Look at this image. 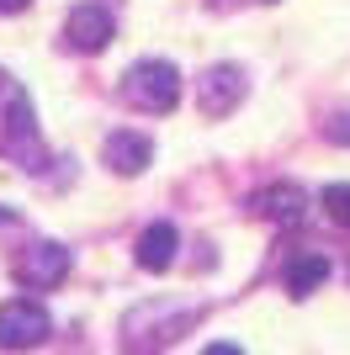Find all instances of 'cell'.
<instances>
[{
    "instance_id": "obj_4",
    "label": "cell",
    "mask_w": 350,
    "mask_h": 355,
    "mask_svg": "<svg viewBox=\"0 0 350 355\" xmlns=\"http://www.w3.org/2000/svg\"><path fill=\"white\" fill-rule=\"evenodd\" d=\"M64 43H69L74 53H101V48L112 43V11L96 6V0L74 6V11L64 16Z\"/></svg>"
},
{
    "instance_id": "obj_8",
    "label": "cell",
    "mask_w": 350,
    "mask_h": 355,
    "mask_svg": "<svg viewBox=\"0 0 350 355\" xmlns=\"http://www.w3.org/2000/svg\"><path fill=\"white\" fill-rule=\"evenodd\" d=\"M175 244H181L175 223H154V228H144V234H138V266H144V270H170Z\"/></svg>"
},
{
    "instance_id": "obj_5",
    "label": "cell",
    "mask_w": 350,
    "mask_h": 355,
    "mask_svg": "<svg viewBox=\"0 0 350 355\" xmlns=\"http://www.w3.org/2000/svg\"><path fill=\"white\" fill-rule=\"evenodd\" d=\"M239 101H244V74L233 69V64H212L197 80V106H202L207 117H228Z\"/></svg>"
},
{
    "instance_id": "obj_1",
    "label": "cell",
    "mask_w": 350,
    "mask_h": 355,
    "mask_svg": "<svg viewBox=\"0 0 350 355\" xmlns=\"http://www.w3.org/2000/svg\"><path fill=\"white\" fill-rule=\"evenodd\" d=\"M0 154L11 159H38V128H32V101L22 96L11 74H0Z\"/></svg>"
},
{
    "instance_id": "obj_2",
    "label": "cell",
    "mask_w": 350,
    "mask_h": 355,
    "mask_svg": "<svg viewBox=\"0 0 350 355\" xmlns=\"http://www.w3.org/2000/svg\"><path fill=\"white\" fill-rule=\"evenodd\" d=\"M122 96H128L138 112H175V101H181V74L165 59H138L128 69V80H122Z\"/></svg>"
},
{
    "instance_id": "obj_10",
    "label": "cell",
    "mask_w": 350,
    "mask_h": 355,
    "mask_svg": "<svg viewBox=\"0 0 350 355\" xmlns=\"http://www.w3.org/2000/svg\"><path fill=\"white\" fill-rule=\"evenodd\" d=\"M324 282H329V260H324V254H297V260L287 266V292L297 297V302L313 297Z\"/></svg>"
},
{
    "instance_id": "obj_11",
    "label": "cell",
    "mask_w": 350,
    "mask_h": 355,
    "mask_svg": "<svg viewBox=\"0 0 350 355\" xmlns=\"http://www.w3.org/2000/svg\"><path fill=\"white\" fill-rule=\"evenodd\" d=\"M319 207H324V218H329V223H340V228H350V186H324Z\"/></svg>"
},
{
    "instance_id": "obj_7",
    "label": "cell",
    "mask_w": 350,
    "mask_h": 355,
    "mask_svg": "<svg viewBox=\"0 0 350 355\" xmlns=\"http://www.w3.org/2000/svg\"><path fill=\"white\" fill-rule=\"evenodd\" d=\"M101 154H106V164H112L117 175H138L149 159H154V148H149V138L144 133H106V144H101Z\"/></svg>"
},
{
    "instance_id": "obj_13",
    "label": "cell",
    "mask_w": 350,
    "mask_h": 355,
    "mask_svg": "<svg viewBox=\"0 0 350 355\" xmlns=\"http://www.w3.org/2000/svg\"><path fill=\"white\" fill-rule=\"evenodd\" d=\"M202 355H244V350H239V345H228V340H218V345H207Z\"/></svg>"
},
{
    "instance_id": "obj_3",
    "label": "cell",
    "mask_w": 350,
    "mask_h": 355,
    "mask_svg": "<svg viewBox=\"0 0 350 355\" xmlns=\"http://www.w3.org/2000/svg\"><path fill=\"white\" fill-rule=\"evenodd\" d=\"M48 334H53V318H48L43 302L16 297V302L0 308V350H38Z\"/></svg>"
},
{
    "instance_id": "obj_14",
    "label": "cell",
    "mask_w": 350,
    "mask_h": 355,
    "mask_svg": "<svg viewBox=\"0 0 350 355\" xmlns=\"http://www.w3.org/2000/svg\"><path fill=\"white\" fill-rule=\"evenodd\" d=\"M11 11H27V0H0V16H11Z\"/></svg>"
},
{
    "instance_id": "obj_12",
    "label": "cell",
    "mask_w": 350,
    "mask_h": 355,
    "mask_svg": "<svg viewBox=\"0 0 350 355\" xmlns=\"http://www.w3.org/2000/svg\"><path fill=\"white\" fill-rule=\"evenodd\" d=\"M324 133L335 138V144H350V112H340L335 122H324Z\"/></svg>"
},
{
    "instance_id": "obj_9",
    "label": "cell",
    "mask_w": 350,
    "mask_h": 355,
    "mask_svg": "<svg viewBox=\"0 0 350 355\" xmlns=\"http://www.w3.org/2000/svg\"><path fill=\"white\" fill-rule=\"evenodd\" d=\"M255 207H260V218H271V223H303V212H308V196L297 191V186H271V191H260L255 196Z\"/></svg>"
},
{
    "instance_id": "obj_6",
    "label": "cell",
    "mask_w": 350,
    "mask_h": 355,
    "mask_svg": "<svg viewBox=\"0 0 350 355\" xmlns=\"http://www.w3.org/2000/svg\"><path fill=\"white\" fill-rule=\"evenodd\" d=\"M69 276V250L64 244H32L27 254H22V266H16V282L32 286V292H48V286H58Z\"/></svg>"
}]
</instances>
